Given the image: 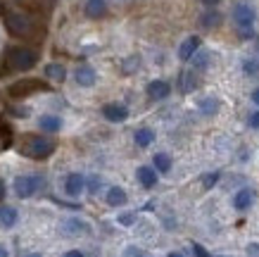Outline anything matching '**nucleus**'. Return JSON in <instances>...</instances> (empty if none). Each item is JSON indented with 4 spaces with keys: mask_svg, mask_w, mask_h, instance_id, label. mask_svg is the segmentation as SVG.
Instances as JSON below:
<instances>
[{
    "mask_svg": "<svg viewBox=\"0 0 259 257\" xmlns=\"http://www.w3.org/2000/svg\"><path fill=\"white\" fill-rule=\"evenodd\" d=\"M5 29H8L15 39H24V41H38L43 39V29L40 24H36L29 12H19V10H10L5 12Z\"/></svg>",
    "mask_w": 259,
    "mask_h": 257,
    "instance_id": "f257e3e1",
    "label": "nucleus"
},
{
    "mask_svg": "<svg viewBox=\"0 0 259 257\" xmlns=\"http://www.w3.org/2000/svg\"><path fill=\"white\" fill-rule=\"evenodd\" d=\"M3 62L10 71H26L33 69L36 62H38V55L33 53L31 48L24 46H8L5 53H3Z\"/></svg>",
    "mask_w": 259,
    "mask_h": 257,
    "instance_id": "f03ea898",
    "label": "nucleus"
},
{
    "mask_svg": "<svg viewBox=\"0 0 259 257\" xmlns=\"http://www.w3.org/2000/svg\"><path fill=\"white\" fill-rule=\"evenodd\" d=\"M19 153L29 160H46L55 153V143L48 138H40L36 133H24L19 138Z\"/></svg>",
    "mask_w": 259,
    "mask_h": 257,
    "instance_id": "7ed1b4c3",
    "label": "nucleus"
},
{
    "mask_svg": "<svg viewBox=\"0 0 259 257\" xmlns=\"http://www.w3.org/2000/svg\"><path fill=\"white\" fill-rule=\"evenodd\" d=\"M233 22L238 26V33L243 36V39H252L254 36V22H257V12L252 8L250 3H236L233 5Z\"/></svg>",
    "mask_w": 259,
    "mask_h": 257,
    "instance_id": "20e7f679",
    "label": "nucleus"
},
{
    "mask_svg": "<svg viewBox=\"0 0 259 257\" xmlns=\"http://www.w3.org/2000/svg\"><path fill=\"white\" fill-rule=\"evenodd\" d=\"M43 91H50V86L40 79H22V81H15L10 84L8 95L15 98V100H22V98H29L33 93H43Z\"/></svg>",
    "mask_w": 259,
    "mask_h": 257,
    "instance_id": "39448f33",
    "label": "nucleus"
},
{
    "mask_svg": "<svg viewBox=\"0 0 259 257\" xmlns=\"http://www.w3.org/2000/svg\"><path fill=\"white\" fill-rule=\"evenodd\" d=\"M40 183H43V181H40L38 176H31V174H26V176H17L15 193L19 195V198H31V195L40 188Z\"/></svg>",
    "mask_w": 259,
    "mask_h": 257,
    "instance_id": "423d86ee",
    "label": "nucleus"
},
{
    "mask_svg": "<svg viewBox=\"0 0 259 257\" xmlns=\"http://www.w3.org/2000/svg\"><path fill=\"white\" fill-rule=\"evenodd\" d=\"M102 117L107 119V122H126L128 119V107L121 105V102H110V105H105L102 107Z\"/></svg>",
    "mask_w": 259,
    "mask_h": 257,
    "instance_id": "0eeeda50",
    "label": "nucleus"
},
{
    "mask_svg": "<svg viewBox=\"0 0 259 257\" xmlns=\"http://www.w3.org/2000/svg\"><path fill=\"white\" fill-rule=\"evenodd\" d=\"M148 98L150 100H164V98H169V93H171V86H169V81H162V79H155V81H150L148 84Z\"/></svg>",
    "mask_w": 259,
    "mask_h": 257,
    "instance_id": "6e6552de",
    "label": "nucleus"
},
{
    "mask_svg": "<svg viewBox=\"0 0 259 257\" xmlns=\"http://www.w3.org/2000/svg\"><path fill=\"white\" fill-rule=\"evenodd\" d=\"M200 46H202L200 36H188V39L179 46V57L183 60V62H188V60H193V55L200 50Z\"/></svg>",
    "mask_w": 259,
    "mask_h": 257,
    "instance_id": "1a4fd4ad",
    "label": "nucleus"
},
{
    "mask_svg": "<svg viewBox=\"0 0 259 257\" xmlns=\"http://www.w3.org/2000/svg\"><path fill=\"white\" fill-rule=\"evenodd\" d=\"M64 191H67V195H71V198H79V195L86 191V179H83L81 174H69V176L64 179Z\"/></svg>",
    "mask_w": 259,
    "mask_h": 257,
    "instance_id": "9d476101",
    "label": "nucleus"
},
{
    "mask_svg": "<svg viewBox=\"0 0 259 257\" xmlns=\"http://www.w3.org/2000/svg\"><path fill=\"white\" fill-rule=\"evenodd\" d=\"M74 79H76V84L83 86V88H91V86L95 84V69L93 67H88V64H81L79 69L74 71Z\"/></svg>",
    "mask_w": 259,
    "mask_h": 257,
    "instance_id": "9b49d317",
    "label": "nucleus"
},
{
    "mask_svg": "<svg viewBox=\"0 0 259 257\" xmlns=\"http://www.w3.org/2000/svg\"><path fill=\"white\" fill-rule=\"evenodd\" d=\"M136 176H138V183L143 188H155V183H157V169L155 167H138Z\"/></svg>",
    "mask_w": 259,
    "mask_h": 257,
    "instance_id": "f8f14e48",
    "label": "nucleus"
},
{
    "mask_svg": "<svg viewBox=\"0 0 259 257\" xmlns=\"http://www.w3.org/2000/svg\"><path fill=\"white\" fill-rule=\"evenodd\" d=\"M179 88L181 93H190L197 88V74L193 69H183L179 74Z\"/></svg>",
    "mask_w": 259,
    "mask_h": 257,
    "instance_id": "ddd939ff",
    "label": "nucleus"
},
{
    "mask_svg": "<svg viewBox=\"0 0 259 257\" xmlns=\"http://www.w3.org/2000/svg\"><path fill=\"white\" fill-rule=\"evenodd\" d=\"M86 17L91 19H102V17L107 15V3L105 0H86Z\"/></svg>",
    "mask_w": 259,
    "mask_h": 257,
    "instance_id": "4468645a",
    "label": "nucleus"
},
{
    "mask_svg": "<svg viewBox=\"0 0 259 257\" xmlns=\"http://www.w3.org/2000/svg\"><path fill=\"white\" fill-rule=\"evenodd\" d=\"M105 200H107V205H110V207H121V205H126L128 195H126L124 188L112 186L110 191H107V195H105Z\"/></svg>",
    "mask_w": 259,
    "mask_h": 257,
    "instance_id": "2eb2a0df",
    "label": "nucleus"
},
{
    "mask_svg": "<svg viewBox=\"0 0 259 257\" xmlns=\"http://www.w3.org/2000/svg\"><path fill=\"white\" fill-rule=\"evenodd\" d=\"M252 203H254V191H252V188L238 191L236 198H233V207H236V210H247Z\"/></svg>",
    "mask_w": 259,
    "mask_h": 257,
    "instance_id": "dca6fc26",
    "label": "nucleus"
},
{
    "mask_svg": "<svg viewBox=\"0 0 259 257\" xmlns=\"http://www.w3.org/2000/svg\"><path fill=\"white\" fill-rule=\"evenodd\" d=\"M134 140L138 148H148V145L155 143V131H152L150 126H141V129L134 133Z\"/></svg>",
    "mask_w": 259,
    "mask_h": 257,
    "instance_id": "f3484780",
    "label": "nucleus"
},
{
    "mask_svg": "<svg viewBox=\"0 0 259 257\" xmlns=\"http://www.w3.org/2000/svg\"><path fill=\"white\" fill-rule=\"evenodd\" d=\"M17 219H19V214H17L15 207H8V205L0 207V226L3 229H12L17 224Z\"/></svg>",
    "mask_w": 259,
    "mask_h": 257,
    "instance_id": "a211bd4d",
    "label": "nucleus"
},
{
    "mask_svg": "<svg viewBox=\"0 0 259 257\" xmlns=\"http://www.w3.org/2000/svg\"><path fill=\"white\" fill-rule=\"evenodd\" d=\"M38 126L43 129V131H48V133H55V131L62 129V119L55 117V115H43V117L38 119Z\"/></svg>",
    "mask_w": 259,
    "mask_h": 257,
    "instance_id": "6ab92c4d",
    "label": "nucleus"
},
{
    "mask_svg": "<svg viewBox=\"0 0 259 257\" xmlns=\"http://www.w3.org/2000/svg\"><path fill=\"white\" fill-rule=\"evenodd\" d=\"M62 231L67 236H79V234H88V224L86 222H79V219H67L62 226Z\"/></svg>",
    "mask_w": 259,
    "mask_h": 257,
    "instance_id": "aec40b11",
    "label": "nucleus"
},
{
    "mask_svg": "<svg viewBox=\"0 0 259 257\" xmlns=\"http://www.w3.org/2000/svg\"><path fill=\"white\" fill-rule=\"evenodd\" d=\"M219 24H221V12H217L214 8H209L200 17V26H202V29H214V26H219Z\"/></svg>",
    "mask_w": 259,
    "mask_h": 257,
    "instance_id": "412c9836",
    "label": "nucleus"
},
{
    "mask_svg": "<svg viewBox=\"0 0 259 257\" xmlns=\"http://www.w3.org/2000/svg\"><path fill=\"white\" fill-rule=\"evenodd\" d=\"M197 107H200V112H202L204 117H212V115H217V112H219L221 102H219V98H202Z\"/></svg>",
    "mask_w": 259,
    "mask_h": 257,
    "instance_id": "4be33fe9",
    "label": "nucleus"
},
{
    "mask_svg": "<svg viewBox=\"0 0 259 257\" xmlns=\"http://www.w3.org/2000/svg\"><path fill=\"white\" fill-rule=\"evenodd\" d=\"M152 164H155V169L159 174H169L171 171V157L166 155V153H157V155L152 157Z\"/></svg>",
    "mask_w": 259,
    "mask_h": 257,
    "instance_id": "5701e85b",
    "label": "nucleus"
},
{
    "mask_svg": "<svg viewBox=\"0 0 259 257\" xmlns=\"http://www.w3.org/2000/svg\"><path fill=\"white\" fill-rule=\"evenodd\" d=\"M46 77L53 79V81H64L67 79V69H64L62 64L50 62V64H46Z\"/></svg>",
    "mask_w": 259,
    "mask_h": 257,
    "instance_id": "b1692460",
    "label": "nucleus"
},
{
    "mask_svg": "<svg viewBox=\"0 0 259 257\" xmlns=\"http://www.w3.org/2000/svg\"><path fill=\"white\" fill-rule=\"evenodd\" d=\"M15 143V131L10 124H0V150H8Z\"/></svg>",
    "mask_w": 259,
    "mask_h": 257,
    "instance_id": "393cba45",
    "label": "nucleus"
},
{
    "mask_svg": "<svg viewBox=\"0 0 259 257\" xmlns=\"http://www.w3.org/2000/svg\"><path fill=\"white\" fill-rule=\"evenodd\" d=\"M207 64H209V53H207V50H197V53L193 55V69L204 71Z\"/></svg>",
    "mask_w": 259,
    "mask_h": 257,
    "instance_id": "a878e982",
    "label": "nucleus"
},
{
    "mask_svg": "<svg viewBox=\"0 0 259 257\" xmlns=\"http://www.w3.org/2000/svg\"><path fill=\"white\" fill-rule=\"evenodd\" d=\"M243 71L247 74V77H259V62L257 60H252V57L243 60Z\"/></svg>",
    "mask_w": 259,
    "mask_h": 257,
    "instance_id": "bb28decb",
    "label": "nucleus"
},
{
    "mask_svg": "<svg viewBox=\"0 0 259 257\" xmlns=\"http://www.w3.org/2000/svg\"><path fill=\"white\" fill-rule=\"evenodd\" d=\"M221 179V174L219 171H212V174H204L202 176V186L204 188H212V186H217V181Z\"/></svg>",
    "mask_w": 259,
    "mask_h": 257,
    "instance_id": "cd10ccee",
    "label": "nucleus"
},
{
    "mask_svg": "<svg viewBox=\"0 0 259 257\" xmlns=\"http://www.w3.org/2000/svg\"><path fill=\"white\" fill-rule=\"evenodd\" d=\"M100 186H102L100 176H91V179H88V191H91V193H98V191H100Z\"/></svg>",
    "mask_w": 259,
    "mask_h": 257,
    "instance_id": "c85d7f7f",
    "label": "nucleus"
},
{
    "mask_svg": "<svg viewBox=\"0 0 259 257\" xmlns=\"http://www.w3.org/2000/svg\"><path fill=\"white\" fill-rule=\"evenodd\" d=\"M117 222H119L121 226H131V224L136 222V214H134V212H126V214H121V217L117 219Z\"/></svg>",
    "mask_w": 259,
    "mask_h": 257,
    "instance_id": "c756f323",
    "label": "nucleus"
},
{
    "mask_svg": "<svg viewBox=\"0 0 259 257\" xmlns=\"http://www.w3.org/2000/svg\"><path fill=\"white\" fill-rule=\"evenodd\" d=\"M8 112L15 115V117H29V107H10Z\"/></svg>",
    "mask_w": 259,
    "mask_h": 257,
    "instance_id": "7c9ffc66",
    "label": "nucleus"
},
{
    "mask_svg": "<svg viewBox=\"0 0 259 257\" xmlns=\"http://www.w3.org/2000/svg\"><path fill=\"white\" fill-rule=\"evenodd\" d=\"M193 252H195V257H209V252H207L200 243H193Z\"/></svg>",
    "mask_w": 259,
    "mask_h": 257,
    "instance_id": "2f4dec72",
    "label": "nucleus"
},
{
    "mask_svg": "<svg viewBox=\"0 0 259 257\" xmlns=\"http://www.w3.org/2000/svg\"><path fill=\"white\" fill-rule=\"evenodd\" d=\"M247 124H250L252 129H259V112H252L250 119H247Z\"/></svg>",
    "mask_w": 259,
    "mask_h": 257,
    "instance_id": "473e14b6",
    "label": "nucleus"
},
{
    "mask_svg": "<svg viewBox=\"0 0 259 257\" xmlns=\"http://www.w3.org/2000/svg\"><path fill=\"white\" fill-rule=\"evenodd\" d=\"M62 257H86V255H83L81 250H69V252H64Z\"/></svg>",
    "mask_w": 259,
    "mask_h": 257,
    "instance_id": "72a5a7b5",
    "label": "nucleus"
},
{
    "mask_svg": "<svg viewBox=\"0 0 259 257\" xmlns=\"http://www.w3.org/2000/svg\"><path fill=\"white\" fill-rule=\"evenodd\" d=\"M221 0H202V5H207V8H217Z\"/></svg>",
    "mask_w": 259,
    "mask_h": 257,
    "instance_id": "f704fd0d",
    "label": "nucleus"
},
{
    "mask_svg": "<svg viewBox=\"0 0 259 257\" xmlns=\"http://www.w3.org/2000/svg\"><path fill=\"white\" fill-rule=\"evenodd\" d=\"M247 255H259V245H247Z\"/></svg>",
    "mask_w": 259,
    "mask_h": 257,
    "instance_id": "c9c22d12",
    "label": "nucleus"
},
{
    "mask_svg": "<svg viewBox=\"0 0 259 257\" xmlns=\"http://www.w3.org/2000/svg\"><path fill=\"white\" fill-rule=\"evenodd\" d=\"M252 102H254V105H259V88H254V91H252Z\"/></svg>",
    "mask_w": 259,
    "mask_h": 257,
    "instance_id": "e433bc0d",
    "label": "nucleus"
},
{
    "mask_svg": "<svg viewBox=\"0 0 259 257\" xmlns=\"http://www.w3.org/2000/svg\"><path fill=\"white\" fill-rule=\"evenodd\" d=\"M5 198V183H3V179H0V200Z\"/></svg>",
    "mask_w": 259,
    "mask_h": 257,
    "instance_id": "4c0bfd02",
    "label": "nucleus"
},
{
    "mask_svg": "<svg viewBox=\"0 0 259 257\" xmlns=\"http://www.w3.org/2000/svg\"><path fill=\"white\" fill-rule=\"evenodd\" d=\"M0 257H10V252H8V248H3V245H0Z\"/></svg>",
    "mask_w": 259,
    "mask_h": 257,
    "instance_id": "58836bf2",
    "label": "nucleus"
},
{
    "mask_svg": "<svg viewBox=\"0 0 259 257\" xmlns=\"http://www.w3.org/2000/svg\"><path fill=\"white\" fill-rule=\"evenodd\" d=\"M166 257H183V252H169Z\"/></svg>",
    "mask_w": 259,
    "mask_h": 257,
    "instance_id": "ea45409f",
    "label": "nucleus"
},
{
    "mask_svg": "<svg viewBox=\"0 0 259 257\" xmlns=\"http://www.w3.org/2000/svg\"><path fill=\"white\" fill-rule=\"evenodd\" d=\"M26 257H40V252H29Z\"/></svg>",
    "mask_w": 259,
    "mask_h": 257,
    "instance_id": "a19ab883",
    "label": "nucleus"
},
{
    "mask_svg": "<svg viewBox=\"0 0 259 257\" xmlns=\"http://www.w3.org/2000/svg\"><path fill=\"white\" fill-rule=\"evenodd\" d=\"M254 46H257V50H259V39H257V43H254Z\"/></svg>",
    "mask_w": 259,
    "mask_h": 257,
    "instance_id": "79ce46f5",
    "label": "nucleus"
},
{
    "mask_svg": "<svg viewBox=\"0 0 259 257\" xmlns=\"http://www.w3.org/2000/svg\"><path fill=\"white\" fill-rule=\"evenodd\" d=\"M0 12H3V5H0Z\"/></svg>",
    "mask_w": 259,
    "mask_h": 257,
    "instance_id": "37998d69",
    "label": "nucleus"
},
{
    "mask_svg": "<svg viewBox=\"0 0 259 257\" xmlns=\"http://www.w3.org/2000/svg\"><path fill=\"white\" fill-rule=\"evenodd\" d=\"M219 257H221V255H219Z\"/></svg>",
    "mask_w": 259,
    "mask_h": 257,
    "instance_id": "c03bdc74",
    "label": "nucleus"
}]
</instances>
